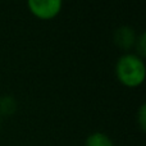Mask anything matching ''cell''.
<instances>
[{
	"label": "cell",
	"instance_id": "1",
	"mask_svg": "<svg viewBox=\"0 0 146 146\" xmlns=\"http://www.w3.org/2000/svg\"><path fill=\"white\" fill-rule=\"evenodd\" d=\"M115 73L118 80L127 87L140 86L146 74L144 60L133 54H126L117 62Z\"/></svg>",
	"mask_w": 146,
	"mask_h": 146
},
{
	"label": "cell",
	"instance_id": "2",
	"mask_svg": "<svg viewBox=\"0 0 146 146\" xmlns=\"http://www.w3.org/2000/svg\"><path fill=\"white\" fill-rule=\"evenodd\" d=\"M28 8L35 17L40 19H51L60 12L62 0H28Z\"/></svg>",
	"mask_w": 146,
	"mask_h": 146
},
{
	"label": "cell",
	"instance_id": "3",
	"mask_svg": "<svg viewBox=\"0 0 146 146\" xmlns=\"http://www.w3.org/2000/svg\"><path fill=\"white\" fill-rule=\"evenodd\" d=\"M136 40L137 38L133 28L128 26H122L114 32V42L123 50H129L136 44Z\"/></svg>",
	"mask_w": 146,
	"mask_h": 146
},
{
	"label": "cell",
	"instance_id": "4",
	"mask_svg": "<svg viewBox=\"0 0 146 146\" xmlns=\"http://www.w3.org/2000/svg\"><path fill=\"white\" fill-rule=\"evenodd\" d=\"M85 146H114V144L105 133L95 132L87 137Z\"/></svg>",
	"mask_w": 146,
	"mask_h": 146
},
{
	"label": "cell",
	"instance_id": "5",
	"mask_svg": "<svg viewBox=\"0 0 146 146\" xmlns=\"http://www.w3.org/2000/svg\"><path fill=\"white\" fill-rule=\"evenodd\" d=\"M15 100L10 96H4L0 99V114L3 115H10L15 111Z\"/></svg>",
	"mask_w": 146,
	"mask_h": 146
},
{
	"label": "cell",
	"instance_id": "6",
	"mask_svg": "<svg viewBox=\"0 0 146 146\" xmlns=\"http://www.w3.org/2000/svg\"><path fill=\"white\" fill-rule=\"evenodd\" d=\"M145 33H142L141 36H140L139 38L136 40V49H137V53H139V55L137 56H140V58H144V56L146 55V44H145Z\"/></svg>",
	"mask_w": 146,
	"mask_h": 146
},
{
	"label": "cell",
	"instance_id": "7",
	"mask_svg": "<svg viewBox=\"0 0 146 146\" xmlns=\"http://www.w3.org/2000/svg\"><path fill=\"white\" fill-rule=\"evenodd\" d=\"M137 122H139V124H140V128H141L142 131H145L146 129V106H145V104H142L139 113H137Z\"/></svg>",
	"mask_w": 146,
	"mask_h": 146
}]
</instances>
